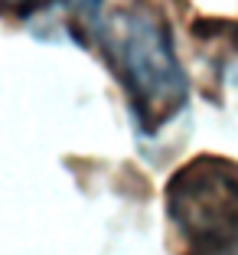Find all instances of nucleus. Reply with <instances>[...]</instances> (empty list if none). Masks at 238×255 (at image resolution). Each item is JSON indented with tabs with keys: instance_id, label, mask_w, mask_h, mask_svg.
Here are the masks:
<instances>
[{
	"instance_id": "1",
	"label": "nucleus",
	"mask_w": 238,
	"mask_h": 255,
	"mask_svg": "<svg viewBox=\"0 0 238 255\" xmlns=\"http://www.w3.org/2000/svg\"><path fill=\"white\" fill-rule=\"evenodd\" d=\"M91 33L101 59L124 89L127 112L141 134H157L179 118L189 98V79L176 56L170 23L150 0H134L98 16Z\"/></svg>"
},
{
	"instance_id": "2",
	"label": "nucleus",
	"mask_w": 238,
	"mask_h": 255,
	"mask_svg": "<svg viewBox=\"0 0 238 255\" xmlns=\"http://www.w3.org/2000/svg\"><path fill=\"white\" fill-rule=\"evenodd\" d=\"M166 213L189 255H232L238 249V164L196 157L166 183Z\"/></svg>"
},
{
	"instance_id": "3",
	"label": "nucleus",
	"mask_w": 238,
	"mask_h": 255,
	"mask_svg": "<svg viewBox=\"0 0 238 255\" xmlns=\"http://www.w3.org/2000/svg\"><path fill=\"white\" fill-rule=\"evenodd\" d=\"M101 3L104 0H0V13L33 20V16H49L56 10H66L69 23H91V30H95Z\"/></svg>"
},
{
	"instance_id": "4",
	"label": "nucleus",
	"mask_w": 238,
	"mask_h": 255,
	"mask_svg": "<svg viewBox=\"0 0 238 255\" xmlns=\"http://www.w3.org/2000/svg\"><path fill=\"white\" fill-rule=\"evenodd\" d=\"M232 255H235V252H232Z\"/></svg>"
}]
</instances>
